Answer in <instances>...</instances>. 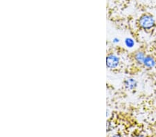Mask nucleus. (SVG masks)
Returning <instances> with one entry per match:
<instances>
[{
  "mask_svg": "<svg viewBox=\"0 0 156 137\" xmlns=\"http://www.w3.org/2000/svg\"><path fill=\"white\" fill-rule=\"evenodd\" d=\"M137 24H138L140 29L145 31L151 30L156 26L155 18L153 17L152 15L148 13L142 15L138 19Z\"/></svg>",
  "mask_w": 156,
  "mask_h": 137,
  "instance_id": "obj_1",
  "label": "nucleus"
},
{
  "mask_svg": "<svg viewBox=\"0 0 156 137\" xmlns=\"http://www.w3.org/2000/svg\"><path fill=\"white\" fill-rule=\"evenodd\" d=\"M105 62H106V66L108 69H117L121 63L120 58L119 55L114 53H110L107 55Z\"/></svg>",
  "mask_w": 156,
  "mask_h": 137,
  "instance_id": "obj_2",
  "label": "nucleus"
},
{
  "mask_svg": "<svg viewBox=\"0 0 156 137\" xmlns=\"http://www.w3.org/2000/svg\"><path fill=\"white\" fill-rule=\"evenodd\" d=\"M143 66L146 68H153L156 66V60L153 56L150 55H146L145 59H144V62H143Z\"/></svg>",
  "mask_w": 156,
  "mask_h": 137,
  "instance_id": "obj_3",
  "label": "nucleus"
},
{
  "mask_svg": "<svg viewBox=\"0 0 156 137\" xmlns=\"http://www.w3.org/2000/svg\"><path fill=\"white\" fill-rule=\"evenodd\" d=\"M124 86L127 90H134L137 87V82L133 78H127L124 81Z\"/></svg>",
  "mask_w": 156,
  "mask_h": 137,
  "instance_id": "obj_4",
  "label": "nucleus"
},
{
  "mask_svg": "<svg viewBox=\"0 0 156 137\" xmlns=\"http://www.w3.org/2000/svg\"><path fill=\"white\" fill-rule=\"evenodd\" d=\"M146 56V55L145 54V53H144V51H138L135 53L134 59L137 64H140V65H142Z\"/></svg>",
  "mask_w": 156,
  "mask_h": 137,
  "instance_id": "obj_5",
  "label": "nucleus"
},
{
  "mask_svg": "<svg viewBox=\"0 0 156 137\" xmlns=\"http://www.w3.org/2000/svg\"><path fill=\"white\" fill-rule=\"evenodd\" d=\"M124 44L129 49H133L135 45V41L133 38L128 37V38H125V40H124Z\"/></svg>",
  "mask_w": 156,
  "mask_h": 137,
  "instance_id": "obj_6",
  "label": "nucleus"
},
{
  "mask_svg": "<svg viewBox=\"0 0 156 137\" xmlns=\"http://www.w3.org/2000/svg\"><path fill=\"white\" fill-rule=\"evenodd\" d=\"M113 128V124L112 123H111L110 121H108L107 123V131L108 132H110L111 131Z\"/></svg>",
  "mask_w": 156,
  "mask_h": 137,
  "instance_id": "obj_7",
  "label": "nucleus"
},
{
  "mask_svg": "<svg viewBox=\"0 0 156 137\" xmlns=\"http://www.w3.org/2000/svg\"><path fill=\"white\" fill-rule=\"evenodd\" d=\"M112 41L113 44H118L120 42V39L119 38H117V37H115V38L112 39Z\"/></svg>",
  "mask_w": 156,
  "mask_h": 137,
  "instance_id": "obj_8",
  "label": "nucleus"
},
{
  "mask_svg": "<svg viewBox=\"0 0 156 137\" xmlns=\"http://www.w3.org/2000/svg\"><path fill=\"white\" fill-rule=\"evenodd\" d=\"M133 137H144V135L142 134H135Z\"/></svg>",
  "mask_w": 156,
  "mask_h": 137,
  "instance_id": "obj_9",
  "label": "nucleus"
},
{
  "mask_svg": "<svg viewBox=\"0 0 156 137\" xmlns=\"http://www.w3.org/2000/svg\"><path fill=\"white\" fill-rule=\"evenodd\" d=\"M112 137H122V136L119 134H113Z\"/></svg>",
  "mask_w": 156,
  "mask_h": 137,
  "instance_id": "obj_10",
  "label": "nucleus"
}]
</instances>
